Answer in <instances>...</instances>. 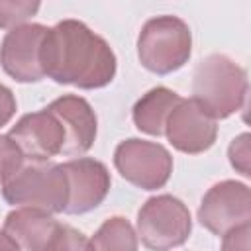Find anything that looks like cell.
<instances>
[{
  "mask_svg": "<svg viewBox=\"0 0 251 251\" xmlns=\"http://www.w3.org/2000/svg\"><path fill=\"white\" fill-rule=\"evenodd\" d=\"M39 57L43 75L59 84L94 90L116 76V55L110 43L78 20H63L49 27Z\"/></svg>",
  "mask_w": 251,
  "mask_h": 251,
  "instance_id": "1",
  "label": "cell"
},
{
  "mask_svg": "<svg viewBox=\"0 0 251 251\" xmlns=\"http://www.w3.org/2000/svg\"><path fill=\"white\" fill-rule=\"evenodd\" d=\"M245 96L247 73L229 57L212 53L196 65L192 75V100L212 120H224L241 110Z\"/></svg>",
  "mask_w": 251,
  "mask_h": 251,
  "instance_id": "2",
  "label": "cell"
},
{
  "mask_svg": "<svg viewBox=\"0 0 251 251\" xmlns=\"http://www.w3.org/2000/svg\"><path fill=\"white\" fill-rule=\"evenodd\" d=\"M2 196L12 206L59 214L67 206V176L61 165L31 161L2 182Z\"/></svg>",
  "mask_w": 251,
  "mask_h": 251,
  "instance_id": "3",
  "label": "cell"
},
{
  "mask_svg": "<svg viewBox=\"0 0 251 251\" xmlns=\"http://www.w3.org/2000/svg\"><path fill=\"white\" fill-rule=\"evenodd\" d=\"M192 51V33L184 20L176 16H157L143 24L137 37L139 63L155 75L178 71Z\"/></svg>",
  "mask_w": 251,
  "mask_h": 251,
  "instance_id": "4",
  "label": "cell"
},
{
  "mask_svg": "<svg viewBox=\"0 0 251 251\" xmlns=\"http://www.w3.org/2000/svg\"><path fill=\"white\" fill-rule=\"evenodd\" d=\"M192 229L186 204L171 194L149 198L137 212V237L151 251L180 247Z\"/></svg>",
  "mask_w": 251,
  "mask_h": 251,
  "instance_id": "5",
  "label": "cell"
},
{
  "mask_svg": "<svg viewBox=\"0 0 251 251\" xmlns=\"http://www.w3.org/2000/svg\"><path fill=\"white\" fill-rule=\"evenodd\" d=\"M114 165L127 182L143 190L163 188L173 173L171 153L161 143L137 137H129L116 147Z\"/></svg>",
  "mask_w": 251,
  "mask_h": 251,
  "instance_id": "6",
  "label": "cell"
},
{
  "mask_svg": "<svg viewBox=\"0 0 251 251\" xmlns=\"http://www.w3.org/2000/svg\"><path fill=\"white\" fill-rule=\"evenodd\" d=\"M249 220L251 192L247 184L237 180H222L202 196L198 222L214 235H224L237 226L249 224Z\"/></svg>",
  "mask_w": 251,
  "mask_h": 251,
  "instance_id": "7",
  "label": "cell"
},
{
  "mask_svg": "<svg viewBox=\"0 0 251 251\" xmlns=\"http://www.w3.org/2000/svg\"><path fill=\"white\" fill-rule=\"evenodd\" d=\"M49 27L41 24H24L12 27L0 45V65L6 75L18 82H39L45 75L41 69V43Z\"/></svg>",
  "mask_w": 251,
  "mask_h": 251,
  "instance_id": "8",
  "label": "cell"
},
{
  "mask_svg": "<svg viewBox=\"0 0 251 251\" xmlns=\"http://www.w3.org/2000/svg\"><path fill=\"white\" fill-rule=\"evenodd\" d=\"M61 167L67 176L65 214H86L104 202L112 184L104 163L90 157H78Z\"/></svg>",
  "mask_w": 251,
  "mask_h": 251,
  "instance_id": "9",
  "label": "cell"
},
{
  "mask_svg": "<svg viewBox=\"0 0 251 251\" xmlns=\"http://www.w3.org/2000/svg\"><path fill=\"white\" fill-rule=\"evenodd\" d=\"M165 135L176 151L196 155L214 145L218 126L192 98H182L165 124Z\"/></svg>",
  "mask_w": 251,
  "mask_h": 251,
  "instance_id": "10",
  "label": "cell"
},
{
  "mask_svg": "<svg viewBox=\"0 0 251 251\" xmlns=\"http://www.w3.org/2000/svg\"><path fill=\"white\" fill-rule=\"evenodd\" d=\"M8 135L29 161H47L65 147V129L47 108L22 116Z\"/></svg>",
  "mask_w": 251,
  "mask_h": 251,
  "instance_id": "11",
  "label": "cell"
},
{
  "mask_svg": "<svg viewBox=\"0 0 251 251\" xmlns=\"http://www.w3.org/2000/svg\"><path fill=\"white\" fill-rule=\"evenodd\" d=\"M47 110H51L65 129V155H82L86 153L96 139V114L92 106L76 96L65 94L53 100Z\"/></svg>",
  "mask_w": 251,
  "mask_h": 251,
  "instance_id": "12",
  "label": "cell"
},
{
  "mask_svg": "<svg viewBox=\"0 0 251 251\" xmlns=\"http://www.w3.org/2000/svg\"><path fill=\"white\" fill-rule=\"evenodd\" d=\"M59 226L53 214L37 208H16L4 220V231L25 251H45Z\"/></svg>",
  "mask_w": 251,
  "mask_h": 251,
  "instance_id": "13",
  "label": "cell"
},
{
  "mask_svg": "<svg viewBox=\"0 0 251 251\" xmlns=\"http://www.w3.org/2000/svg\"><path fill=\"white\" fill-rule=\"evenodd\" d=\"M180 100L182 98L167 86L151 88L133 106L131 118H133L135 127L147 135H157V137L163 135L165 124Z\"/></svg>",
  "mask_w": 251,
  "mask_h": 251,
  "instance_id": "14",
  "label": "cell"
},
{
  "mask_svg": "<svg viewBox=\"0 0 251 251\" xmlns=\"http://www.w3.org/2000/svg\"><path fill=\"white\" fill-rule=\"evenodd\" d=\"M90 247L92 251H137V233L126 218L112 216L98 227Z\"/></svg>",
  "mask_w": 251,
  "mask_h": 251,
  "instance_id": "15",
  "label": "cell"
},
{
  "mask_svg": "<svg viewBox=\"0 0 251 251\" xmlns=\"http://www.w3.org/2000/svg\"><path fill=\"white\" fill-rule=\"evenodd\" d=\"M39 10V2H24V0H0V27H18L24 25L31 16Z\"/></svg>",
  "mask_w": 251,
  "mask_h": 251,
  "instance_id": "16",
  "label": "cell"
},
{
  "mask_svg": "<svg viewBox=\"0 0 251 251\" xmlns=\"http://www.w3.org/2000/svg\"><path fill=\"white\" fill-rule=\"evenodd\" d=\"M45 251H92V247L90 239L82 231L61 224Z\"/></svg>",
  "mask_w": 251,
  "mask_h": 251,
  "instance_id": "17",
  "label": "cell"
},
{
  "mask_svg": "<svg viewBox=\"0 0 251 251\" xmlns=\"http://www.w3.org/2000/svg\"><path fill=\"white\" fill-rule=\"evenodd\" d=\"M24 165V155L10 135H0V184Z\"/></svg>",
  "mask_w": 251,
  "mask_h": 251,
  "instance_id": "18",
  "label": "cell"
},
{
  "mask_svg": "<svg viewBox=\"0 0 251 251\" xmlns=\"http://www.w3.org/2000/svg\"><path fill=\"white\" fill-rule=\"evenodd\" d=\"M227 157H229L231 167H233L237 173H241L243 176H251V167H249V161H251L249 133H241V135H237V137L229 143Z\"/></svg>",
  "mask_w": 251,
  "mask_h": 251,
  "instance_id": "19",
  "label": "cell"
},
{
  "mask_svg": "<svg viewBox=\"0 0 251 251\" xmlns=\"http://www.w3.org/2000/svg\"><path fill=\"white\" fill-rule=\"evenodd\" d=\"M249 235H251V226L243 224L237 226L233 229H229L227 233H224L222 237V251H249Z\"/></svg>",
  "mask_w": 251,
  "mask_h": 251,
  "instance_id": "20",
  "label": "cell"
},
{
  "mask_svg": "<svg viewBox=\"0 0 251 251\" xmlns=\"http://www.w3.org/2000/svg\"><path fill=\"white\" fill-rule=\"evenodd\" d=\"M16 106L18 104H16L14 92L8 86L0 84V127L12 120V116L16 114Z\"/></svg>",
  "mask_w": 251,
  "mask_h": 251,
  "instance_id": "21",
  "label": "cell"
},
{
  "mask_svg": "<svg viewBox=\"0 0 251 251\" xmlns=\"http://www.w3.org/2000/svg\"><path fill=\"white\" fill-rule=\"evenodd\" d=\"M0 251H22V247L2 229L0 231Z\"/></svg>",
  "mask_w": 251,
  "mask_h": 251,
  "instance_id": "22",
  "label": "cell"
}]
</instances>
